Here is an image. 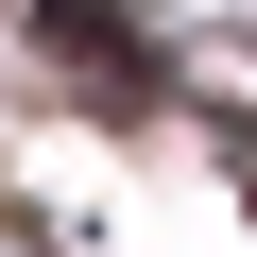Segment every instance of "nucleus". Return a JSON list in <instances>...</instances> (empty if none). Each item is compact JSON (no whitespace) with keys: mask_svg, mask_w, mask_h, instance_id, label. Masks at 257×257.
Here are the masks:
<instances>
[{"mask_svg":"<svg viewBox=\"0 0 257 257\" xmlns=\"http://www.w3.org/2000/svg\"><path fill=\"white\" fill-rule=\"evenodd\" d=\"M52 18H69V52H86V69H120V86H138V35H120V0H52Z\"/></svg>","mask_w":257,"mask_h":257,"instance_id":"nucleus-1","label":"nucleus"}]
</instances>
